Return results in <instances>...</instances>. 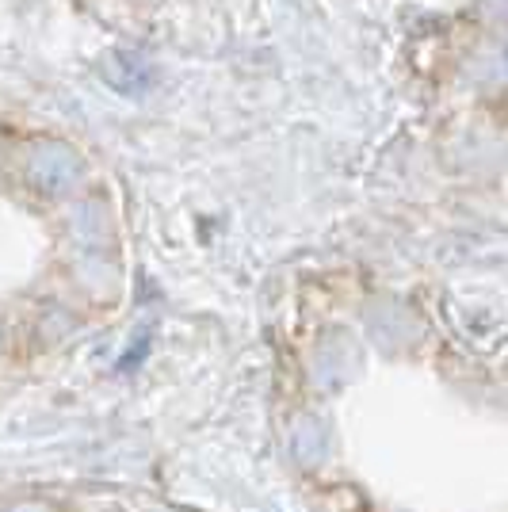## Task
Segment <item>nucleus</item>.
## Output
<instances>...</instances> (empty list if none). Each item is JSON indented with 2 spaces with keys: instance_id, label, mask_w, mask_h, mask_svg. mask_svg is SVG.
I'll use <instances>...</instances> for the list:
<instances>
[{
  "instance_id": "nucleus-1",
  "label": "nucleus",
  "mask_w": 508,
  "mask_h": 512,
  "mask_svg": "<svg viewBox=\"0 0 508 512\" xmlns=\"http://www.w3.org/2000/svg\"><path fill=\"white\" fill-rule=\"evenodd\" d=\"M81 157L62 146V142H39L35 150H27V165H23V180L43 195H62L77 176H81Z\"/></svg>"
}]
</instances>
